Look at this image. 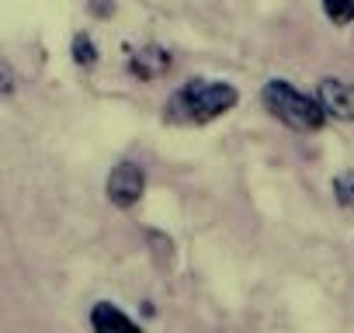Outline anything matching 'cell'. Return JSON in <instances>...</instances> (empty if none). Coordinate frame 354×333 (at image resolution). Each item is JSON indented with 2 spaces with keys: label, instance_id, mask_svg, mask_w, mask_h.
Returning <instances> with one entry per match:
<instances>
[{
  "label": "cell",
  "instance_id": "1",
  "mask_svg": "<svg viewBox=\"0 0 354 333\" xmlns=\"http://www.w3.org/2000/svg\"><path fill=\"white\" fill-rule=\"evenodd\" d=\"M236 101H240V94H236L233 84L198 77V80H188V84L177 87V91L170 94V101H167L163 111H167L170 122L202 125V122H212V118L226 115L230 108H236Z\"/></svg>",
  "mask_w": 354,
  "mask_h": 333
},
{
  "label": "cell",
  "instance_id": "2",
  "mask_svg": "<svg viewBox=\"0 0 354 333\" xmlns=\"http://www.w3.org/2000/svg\"><path fill=\"white\" fill-rule=\"evenodd\" d=\"M261 101H264V108L278 122H285L295 132H316L323 125V118H326L323 108H319V101L309 97V94H302L288 80H268L264 91H261Z\"/></svg>",
  "mask_w": 354,
  "mask_h": 333
},
{
  "label": "cell",
  "instance_id": "3",
  "mask_svg": "<svg viewBox=\"0 0 354 333\" xmlns=\"http://www.w3.org/2000/svg\"><path fill=\"white\" fill-rule=\"evenodd\" d=\"M104 191H108V202L115 209H132V205H139V198L146 191V171L139 163H118L108 174Z\"/></svg>",
  "mask_w": 354,
  "mask_h": 333
},
{
  "label": "cell",
  "instance_id": "4",
  "mask_svg": "<svg viewBox=\"0 0 354 333\" xmlns=\"http://www.w3.org/2000/svg\"><path fill=\"white\" fill-rule=\"evenodd\" d=\"M316 101H319L323 115H330L337 122H354V84L326 77L316 87Z\"/></svg>",
  "mask_w": 354,
  "mask_h": 333
},
{
  "label": "cell",
  "instance_id": "5",
  "mask_svg": "<svg viewBox=\"0 0 354 333\" xmlns=\"http://www.w3.org/2000/svg\"><path fill=\"white\" fill-rule=\"evenodd\" d=\"M91 330L94 333H142V326L125 316L115 302H94L91 305Z\"/></svg>",
  "mask_w": 354,
  "mask_h": 333
},
{
  "label": "cell",
  "instance_id": "6",
  "mask_svg": "<svg viewBox=\"0 0 354 333\" xmlns=\"http://www.w3.org/2000/svg\"><path fill=\"white\" fill-rule=\"evenodd\" d=\"M170 70V53L160 46H142L139 53L129 56V73L139 80H160Z\"/></svg>",
  "mask_w": 354,
  "mask_h": 333
},
{
  "label": "cell",
  "instance_id": "7",
  "mask_svg": "<svg viewBox=\"0 0 354 333\" xmlns=\"http://www.w3.org/2000/svg\"><path fill=\"white\" fill-rule=\"evenodd\" d=\"M323 11L333 25H351L354 21V0H323Z\"/></svg>",
  "mask_w": 354,
  "mask_h": 333
},
{
  "label": "cell",
  "instance_id": "8",
  "mask_svg": "<svg viewBox=\"0 0 354 333\" xmlns=\"http://www.w3.org/2000/svg\"><path fill=\"white\" fill-rule=\"evenodd\" d=\"M73 63L77 66H94L97 63V49H94V42H91V35H73Z\"/></svg>",
  "mask_w": 354,
  "mask_h": 333
},
{
  "label": "cell",
  "instance_id": "9",
  "mask_svg": "<svg viewBox=\"0 0 354 333\" xmlns=\"http://www.w3.org/2000/svg\"><path fill=\"white\" fill-rule=\"evenodd\" d=\"M333 195L344 209H354V171H344L333 178Z\"/></svg>",
  "mask_w": 354,
  "mask_h": 333
},
{
  "label": "cell",
  "instance_id": "10",
  "mask_svg": "<svg viewBox=\"0 0 354 333\" xmlns=\"http://www.w3.org/2000/svg\"><path fill=\"white\" fill-rule=\"evenodd\" d=\"M91 11L101 15V18H108V15L115 11V4H111V0H91Z\"/></svg>",
  "mask_w": 354,
  "mask_h": 333
},
{
  "label": "cell",
  "instance_id": "11",
  "mask_svg": "<svg viewBox=\"0 0 354 333\" xmlns=\"http://www.w3.org/2000/svg\"><path fill=\"white\" fill-rule=\"evenodd\" d=\"M15 91V77L8 70H0V94H11Z\"/></svg>",
  "mask_w": 354,
  "mask_h": 333
}]
</instances>
